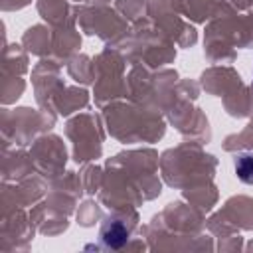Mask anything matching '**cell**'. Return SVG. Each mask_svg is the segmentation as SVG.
Returning <instances> with one entry per match:
<instances>
[{
	"instance_id": "6da1fadb",
	"label": "cell",
	"mask_w": 253,
	"mask_h": 253,
	"mask_svg": "<svg viewBox=\"0 0 253 253\" xmlns=\"http://www.w3.org/2000/svg\"><path fill=\"white\" fill-rule=\"evenodd\" d=\"M99 237H101V241H103L107 247L117 249V247H121V245L126 243V239H128V229H126V225H125L121 219L109 217V219H105V223L101 225Z\"/></svg>"
},
{
	"instance_id": "7a4b0ae2",
	"label": "cell",
	"mask_w": 253,
	"mask_h": 253,
	"mask_svg": "<svg viewBox=\"0 0 253 253\" xmlns=\"http://www.w3.org/2000/svg\"><path fill=\"white\" fill-rule=\"evenodd\" d=\"M235 174L243 184H253V152L237 154V158H235Z\"/></svg>"
}]
</instances>
